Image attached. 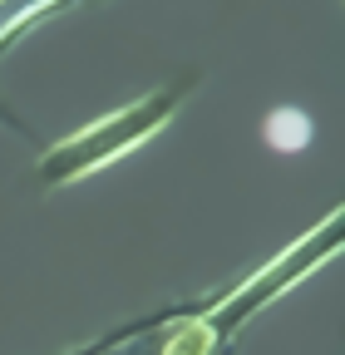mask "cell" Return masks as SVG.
<instances>
[{"label": "cell", "instance_id": "cell-1", "mask_svg": "<svg viewBox=\"0 0 345 355\" xmlns=\"http://www.w3.org/2000/svg\"><path fill=\"white\" fill-rule=\"evenodd\" d=\"M193 84L197 74H178L172 84L153 89L148 99H134V104H123L118 114L89 123V128H79L69 133V139H60L55 148H45V158L35 163V178H39V188H64V183H79V178H89L94 168L123 158V153H134L139 144H148L153 133L178 114V104L193 94Z\"/></svg>", "mask_w": 345, "mask_h": 355}]
</instances>
